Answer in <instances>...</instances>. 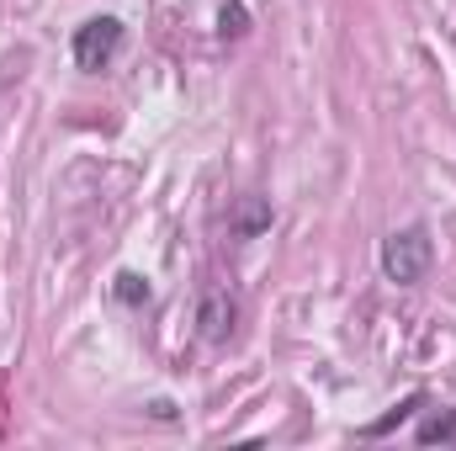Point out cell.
I'll list each match as a JSON object with an SVG mask.
<instances>
[{
    "label": "cell",
    "instance_id": "8992f818",
    "mask_svg": "<svg viewBox=\"0 0 456 451\" xmlns=\"http://www.w3.org/2000/svg\"><path fill=\"white\" fill-rule=\"evenodd\" d=\"M419 447H456V409H436L419 425Z\"/></svg>",
    "mask_w": 456,
    "mask_h": 451
},
{
    "label": "cell",
    "instance_id": "5b68a950",
    "mask_svg": "<svg viewBox=\"0 0 456 451\" xmlns=\"http://www.w3.org/2000/svg\"><path fill=\"white\" fill-rule=\"evenodd\" d=\"M260 228H271V208H265L260 197H244L239 213H233V234H239V239H255Z\"/></svg>",
    "mask_w": 456,
    "mask_h": 451
},
{
    "label": "cell",
    "instance_id": "6da1fadb",
    "mask_svg": "<svg viewBox=\"0 0 456 451\" xmlns=\"http://www.w3.org/2000/svg\"><path fill=\"white\" fill-rule=\"evenodd\" d=\"M430 260H436V244H430V228L425 224H409V228H393L382 239V276L398 282V287H414L430 276Z\"/></svg>",
    "mask_w": 456,
    "mask_h": 451
},
{
    "label": "cell",
    "instance_id": "277c9868",
    "mask_svg": "<svg viewBox=\"0 0 456 451\" xmlns=\"http://www.w3.org/2000/svg\"><path fill=\"white\" fill-rule=\"evenodd\" d=\"M425 404H430L425 393H409V398H403V404H398L393 414H382V420H371V425H361V436H366V441H377V436H387V430H398V425H403V420H409L414 409H425Z\"/></svg>",
    "mask_w": 456,
    "mask_h": 451
},
{
    "label": "cell",
    "instance_id": "3957f363",
    "mask_svg": "<svg viewBox=\"0 0 456 451\" xmlns=\"http://www.w3.org/2000/svg\"><path fill=\"white\" fill-rule=\"evenodd\" d=\"M233 319H239L233 298H228L224 287H213V292L202 298V308H197V324H202V335H208V340H228V335H233Z\"/></svg>",
    "mask_w": 456,
    "mask_h": 451
},
{
    "label": "cell",
    "instance_id": "ba28073f",
    "mask_svg": "<svg viewBox=\"0 0 456 451\" xmlns=\"http://www.w3.org/2000/svg\"><path fill=\"white\" fill-rule=\"evenodd\" d=\"M244 32V11L239 5H224V37H239Z\"/></svg>",
    "mask_w": 456,
    "mask_h": 451
},
{
    "label": "cell",
    "instance_id": "7a4b0ae2",
    "mask_svg": "<svg viewBox=\"0 0 456 451\" xmlns=\"http://www.w3.org/2000/svg\"><path fill=\"white\" fill-rule=\"evenodd\" d=\"M117 43H122V21L117 16H91L86 27H75V64L80 70H107L117 53Z\"/></svg>",
    "mask_w": 456,
    "mask_h": 451
},
{
    "label": "cell",
    "instance_id": "52a82bcc",
    "mask_svg": "<svg viewBox=\"0 0 456 451\" xmlns=\"http://www.w3.org/2000/svg\"><path fill=\"white\" fill-rule=\"evenodd\" d=\"M112 292H117V303H127V308H143V303H149V282H143L138 271H117Z\"/></svg>",
    "mask_w": 456,
    "mask_h": 451
}]
</instances>
